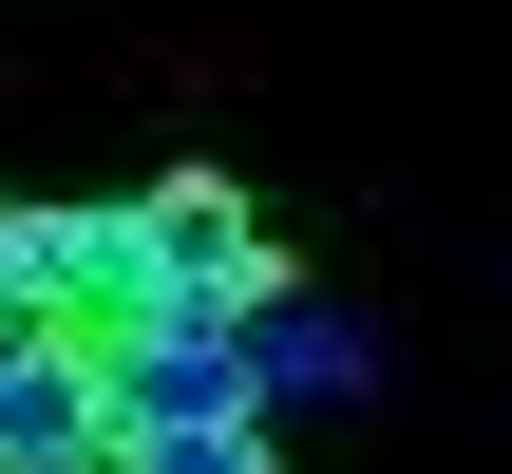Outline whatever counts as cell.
Wrapping results in <instances>:
<instances>
[{
    "instance_id": "6da1fadb",
    "label": "cell",
    "mask_w": 512,
    "mask_h": 474,
    "mask_svg": "<svg viewBox=\"0 0 512 474\" xmlns=\"http://www.w3.org/2000/svg\"><path fill=\"white\" fill-rule=\"evenodd\" d=\"M57 456H114V361L95 323H0V474H57Z\"/></svg>"
},
{
    "instance_id": "7a4b0ae2",
    "label": "cell",
    "mask_w": 512,
    "mask_h": 474,
    "mask_svg": "<svg viewBox=\"0 0 512 474\" xmlns=\"http://www.w3.org/2000/svg\"><path fill=\"white\" fill-rule=\"evenodd\" d=\"M114 474H285V437H266V399H190V418H133Z\"/></svg>"
},
{
    "instance_id": "277c9868",
    "label": "cell",
    "mask_w": 512,
    "mask_h": 474,
    "mask_svg": "<svg viewBox=\"0 0 512 474\" xmlns=\"http://www.w3.org/2000/svg\"><path fill=\"white\" fill-rule=\"evenodd\" d=\"M0 247H19V209H0Z\"/></svg>"
},
{
    "instance_id": "3957f363",
    "label": "cell",
    "mask_w": 512,
    "mask_h": 474,
    "mask_svg": "<svg viewBox=\"0 0 512 474\" xmlns=\"http://www.w3.org/2000/svg\"><path fill=\"white\" fill-rule=\"evenodd\" d=\"M57 474H114V456H57Z\"/></svg>"
}]
</instances>
